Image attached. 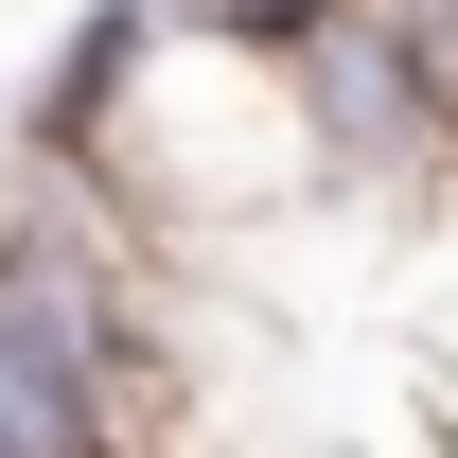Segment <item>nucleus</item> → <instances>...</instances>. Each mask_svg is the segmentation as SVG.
I'll return each mask as SVG.
<instances>
[{"label":"nucleus","instance_id":"f257e3e1","mask_svg":"<svg viewBox=\"0 0 458 458\" xmlns=\"http://www.w3.org/2000/svg\"><path fill=\"white\" fill-rule=\"evenodd\" d=\"M265 89H283V141L318 176H370V194L388 176H458V36H423L405 0H352L335 36L283 54Z\"/></svg>","mask_w":458,"mask_h":458},{"label":"nucleus","instance_id":"f03ea898","mask_svg":"<svg viewBox=\"0 0 458 458\" xmlns=\"http://www.w3.org/2000/svg\"><path fill=\"white\" fill-rule=\"evenodd\" d=\"M159 54H176V0H89L54 54H36V89H18V159L141 194V71Z\"/></svg>","mask_w":458,"mask_h":458},{"label":"nucleus","instance_id":"7ed1b4c3","mask_svg":"<svg viewBox=\"0 0 458 458\" xmlns=\"http://www.w3.org/2000/svg\"><path fill=\"white\" fill-rule=\"evenodd\" d=\"M352 0H176V36H212V54H247V71H283V54H318Z\"/></svg>","mask_w":458,"mask_h":458}]
</instances>
